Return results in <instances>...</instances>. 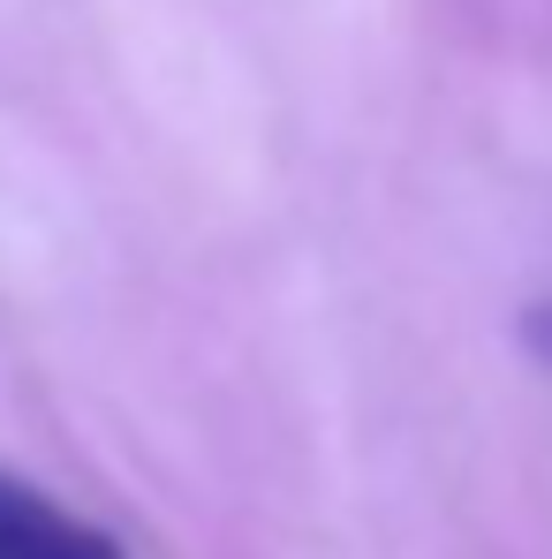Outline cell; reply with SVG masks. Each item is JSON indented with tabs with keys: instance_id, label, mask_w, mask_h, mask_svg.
<instances>
[{
	"instance_id": "1",
	"label": "cell",
	"mask_w": 552,
	"mask_h": 559,
	"mask_svg": "<svg viewBox=\"0 0 552 559\" xmlns=\"http://www.w3.org/2000/svg\"><path fill=\"white\" fill-rule=\"evenodd\" d=\"M0 559H129L98 522H77L38 484L0 468Z\"/></svg>"
},
{
	"instance_id": "2",
	"label": "cell",
	"mask_w": 552,
	"mask_h": 559,
	"mask_svg": "<svg viewBox=\"0 0 552 559\" xmlns=\"http://www.w3.org/2000/svg\"><path fill=\"white\" fill-rule=\"evenodd\" d=\"M522 348L552 371V302H530V310H522Z\"/></svg>"
}]
</instances>
